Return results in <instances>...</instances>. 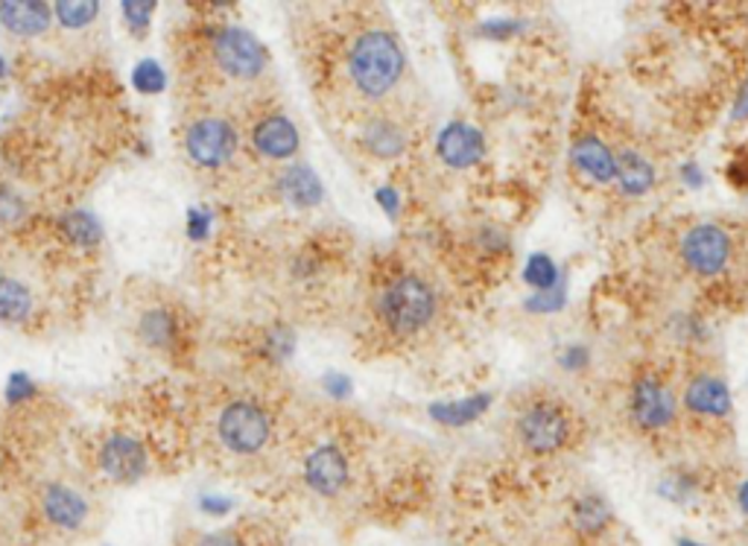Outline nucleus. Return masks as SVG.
<instances>
[{
  "label": "nucleus",
  "instance_id": "obj_1",
  "mask_svg": "<svg viewBox=\"0 0 748 546\" xmlns=\"http://www.w3.org/2000/svg\"><path fill=\"white\" fill-rule=\"evenodd\" d=\"M349 74L363 97H383L398 85L404 74V50L395 35L368 30L349 50Z\"/></svg>",
  "mask_w": 748,
  "mask_h": 546
},
{
  "label": "nucleus",
  "instance_id": "obj_2",
  "mask_svg": "<svg viewBox=\"0 0 748 546\" xmlns=\"http://www.w3.org/2000/svg\"><path fill=\"white\" fill-rule=\"evenodd\" d=\"M377 311L392 334L409 336L430 325L433 313H436V293L422 277L401 275L383 290Z\"/></svg>",
  "mask_w": 748,
  "mask_h": 546
},
{
  "label": "nucleus",
  "instance_id": "obj_3",
  "mask_svg": "<svg viewBox=\"0 0 748 546\" xmlns=\"http://www.w3.org/2000/svg\"><path fill=\"white\" fill-rule=\"evenodd\" d=\"M217 430H220L222 444L231 453L252 456V453L267 448L272 421H269L267 409L261 403H254V400H235V403H228L220 412Z\"/></svg>",
  "mask_w": 748,
  "mask_h": 546
},
{
  "label": "nucleus",
  "instance_id": "obj_4",
  "mask_svg": "<svg viewBox=\"0 0 748 546\" xmlns=\"http://www.w3.org/2000/svg\"><path fill=\"white\" fill-rule=\"evenodd\" d=\"M214 56L217 65L235 80H254L267 67V50L249 30L243 27H220L214 35Z\"/></svg>",
  "mask_w": 748,
  "mask_h": 546
},
{
  "label": "nucleus",
  "instance_id": "obj_5",
  "mask_svg": "<svg viewBox=\"0 0 748 546\" xmlns=\"http://www.w3.org/2000/svg\"><path fill=\"white\" fill-rule=\"evenodd\" d=\"M518 439L529 453H559L570 439V421L555 403H532L518 418Z\"/></svg>",
  "mask_w": 748,
  "mask_h": 546
},
{
  "label": "nucleus",
  "instance_id": "obj_6",
  "mask_svg": "<svg viewBox=\"0 0 748 546\" xmlns=\"http://www.w3.org/2000/svg\"><path fill=\"white\" fill-rule=\"evenodd\" d=\"M187 156L194 158L199 167H222L237 149L235 126L222 117H202L187 126L185 135Z\"/></svg>",
  "mask_w": 748,
  "mask_h": 546
},
{
  "label": "nucleus",
  "instance_id": "obj_7",
  "mask_svg": "<svg viewBox=\"0 0 748 546\" xmlns=\"http://www.w3.org/2000/svg\"><path fill=\"white\" fill-rule=\"evenodd\" d=\"M682 258L687 261L696 275L714 277L725 270V263L731 258V237L719 225H696L684 234L682 240Z\"/></svg>",
  "mask_w": 748,
  "mask_h": 546
},
{
  "label": "nucleus",
  "instance_id": "obj_8",
  "mask_svg": "<svg viewBox=\"0 0 748 546\" xmlns=\"http://www.w3.org/2000/svg\"><path fill=\"white\" fill-rule=\"evenodd\" d=\"M675 416V400L658 377H637L632 389V418L643 430H664Z\"/></svg>",
  "mask_w": 748,
  "mask_h": 546
},
{
  "label": "nucleus",
  "instance_id": "obj_9",
  "mask_svg": "<svg viewBox=\"0 0 748 546\" xmlns=\"http://www.w3.org/2000/svg\"><path fill=\"white\" fill-rule=\"evenodd\" d=\"M100 468L106 471L108 480L135 482L147 471V450L138 439L117 432L100 448Z\"/></svg>",
  "mask_w": 748,
  "mask_h": 546
},
{
  "label": "nucleus",
  "instance_id": "obj_10",
  "mask_svg": "<svg viewBox=\"0 0 748 546\" xmlns=\"http://www.w3.org/2000/svg\"><path fill=\"white\" fill-rule=\"evenodd\" d=\"M304 480L322 497H334L349 482V459L334 444L316 448L304 462Z\"/></svg>",
  "mask_w": 748,
  "mask_h": 546
},
{
  "label": "nucleus",
  "instance_id": "obj_11",
  "mask_svg": "<svg viewBox=\"0 0 748 546\" xmlns=\"http://www.w3.org/2000/svg\"><path fill=\"white\" fill-rule=\"evenodd\" d=\"M436 153H439V158L448 167L465 170V167H474V164L482 161V156H486V140H482L480 129H474L468 123H448L439 132Z\"/></svg>",
  "mask_w": 748,
  "mask_h": 546
},
{
  "label": "nucleus",
  "instance_id": "obj_12",
  "mask_svg": "<svg viewBox=\"0 0 748 546\" xmlns=\"http://www.w3.org/2000/svg\"><path fill=\"white\" fill-rule=\"evenodd\" d=\"M41 508H44V517L59 529H80L89 517V503L82 500V494H76L67 485H59V482L44 489Z\"/></svg>",
  "mask_w": 748,
  "mask_h": 546
},
{
  "label": "nucleus",
  "instance_id": "obj_13",
  "mask_svg": "<svg viewBox=\"0 0 748 546\" xmlns=\"http://www.w3.org/2000/svg\"><path fill=\"white\" fill-rule=\"evenodd\" d=\"M252 144L261 156L281 161L299 149V129L284 115H269L254 126Z\"/></svg>",
  "mask_w": 748,
  "mask_h": 546
},
{
  "label": "nucleus",
  "instance_id": "obj_14",
  "mask_svg": "<svg viewBox=\"0 0 748 546\" xmlns=\"http://www.w3.org/2000/svg\"><path fill=\"white\" fill-rule=\"evenodd\" d=\"M684 403L687 409H693L696 416L705 418H723L731 412V391L728 386L714 375L696 377L687 391H684Z\"/></svg>",
  "mask_w": 748,
  "mask_h": 546
},
{
  "label": "nucleus",
  "instance_id": "obj_15",
  "mask_svg": "<svg viewBox=\"0 0 748 546\" xmlns=\"http://www.w3.org/2000/svg\"><path fill=\"white\" fill-rule=\"evenodd\" d=\"M50 18H53V12L41 0H7V3H0V24L15 35L44 33L50 27Z\"/></svg>",
  "mask_w": 748,
  "mask_h": 546
},
{
  "label": "nucleus",
  "instance_id": "obj_16",
  "mask_svg": "<svg viewBox=\"0 0 748 546\" xmlns=\"http://www.w3.org/2000/svg\"><path fill=\"white\" fill-rule=\"evenodd\" d=\"M570 158L576 164L579 172H585L591 181H611L617 176V158L611 153L600 138L588 135V138H579L570 149Z\"/></svg>",
  "mask_w": 748,
  "mask_h": 546
},
{
  "label": "nucleus",
  "instance_id": "obj_17",
  "mask_svg": "<svg viewBox=\"0 0 748 546\" xmlns=\"http://www.w3.org/2000/svg\"><path fill=\"white\" fill-rule=\"evenodd\" d=\"M281 193L295 204V208H313V204L322 202V181L310 167L304 164H293L287 167L281 181H278Z\"/></svg>",
  "mask_w": 748,
  "mask_h": 546
},
{
  "label": "nucleus",
  "instance_id": "obj_18",
  "mask_svg": "<svg viewBox=\"0 0 748 546\" xmlns=\"http://www.w3.org/2000/svg\"><path fill=\"white\" fill-rule=\"evenodd\" d=\"M363 147L377 158H398L407 149V135H404L398 123L377 117L363 132Z\"/></svg>",
  "mask_w": 748,
  "mask_h": 546
},
{
  "label": "nucleus",
  "instance_id": "obj_19",
  "mask_svg": "<svg viewBox=\"0 0 748 546\" xmlns=\"http://www.w3.org/2000/svg\"><path fill=\"white\" fill-rule=\"evenodd\" d=\"M617 181L626 196H643L655 188V167L637 153H620L617 158Z\"/></svg>",
  "mask_w": 748,
  "mask_h": 546
},
{
  "label": "nucleus",
  "instance_id": "obj_20",
  "mask_svg": "<svg viewBox=\"0 0 748 546\" xmlns=\"http://www.w3.org/2000/svg\"><path fill=\"white\" fill-rule=\"evenodd\" d=\"M488 403H491L488 395H474V398L463 400H441V403H433L430 407V418H436L445 427H465L471 424L474 418H480L488 409Z\"/></svg>",
  "mask_w": 748,
  "mask_h": 546
},
{
  "label": "nucleus",
  "instance_id": "obj_21",
  "mask_svg": "<svg viewBox=\"0 0 748 546\" xmlns=\"http://www.w3.org/2000/svg\"><path fill=\"white\" fill-rule=\"evenodd\" d=\"M33 313V295L15 277H0V322L21 325Z\"/></svg>",
  "mask_w": 748,
  "mask_h": 546
},
{
  "label": "nucleus",
  "instance_id": "obj_22",
  "mask_svg": "<svg viewBox=\"0 0 748 546\" xmlns=\"http://www.w3.org/2000/svg\"><path fill=\"white\" fill-rule=\"evenodd\" d=\"M573 523H576V529L585 532V535H600V532L611 523L609 503H605L600 494H588V497L576 500V506H573Z\"/></svg>",
  "mask_w": 748,
  "mask_h": 546
},
{
  "label": "nucleus",
  "instance_id": "obj_23",
  "mask_svg": "<svg viewBox=\"0 0 748 546\" xmlns=\"http://www.w3.org/2000/svg\"><path fill=\"white\" fill-rule=\"evenodd\" d=\"M176 334H179L176 318H173L170 311H164V307L144 313V318H141V336H144L153 348H170V345L176 343Z\"/></svg>",
  "mask_w": 748,
  "mask_h": 546
},
{
  "label": "nucleus",
  "instance_id": "obj_24",
  "mask_svg": "<svg viewBox=\"0 0 748 546\" xmlns=\"http://www.w3.org/2000/svg\"><path fill=\"white\" fill-rule=\"evenodd\" d=\"M59 229L62 234L71 240L74 245H97L100 237H103V225L97 222V217H91L89 211H71L59 220Z\"/></svg>",
  "mask_w": 748,
  "mask_h": 546
},
{
  "label": "nucleus",
  "instance_id": "obj_25",
  "mask_svg": "<svg viewBox=\"0 0 748 546\" xmlns=\"http://www.w3.org/2000/svg\"><path fill=\"white\" fill-rule=\"evenodd\" d=\"M523 281H527L536 293H547V290H553V286L561 284L559 266L550 254H529L527 266H523Z\"/></svg>",
  "mask_w": 748,
  "mask_h": 546
},
{
  "label": "nucleus",
  "instance_id": "obj_26",
  "mask_svg": "<svg viewBox=\"0 0 748 546\" xmlns=\"http://www.w3.org/2000/svg\"><path fill=\"white\" fill-rule=\"evenodd\" d=\"M97 15L100 3H91V0H65V3H56V18L67 30H82V27H89Z\"/></svg>",
  "mask_w": 748,
  "mask_h": 546
},
{
  "label": "nucleus",
  "instance_id": "obj_27",
  "mask_svg": "<svg viewBox=\"0 0 748 546\" xmlns=\"http://www.w3.org/2000/svg\"><path fill=\"white\" fill-rule=\"evenodd\" d=\"M132 85L141 91V94H162L167 88V74H164V67L153 59H144L135 65L132 71Z\"/></svg>",
  "mask_w": 748,
  "mask_h": 546
},
{
  "label": "nucleus",
  "instance_id": "obj_28",
  "mask_svg": "<svg viewBox=\"0 0 748 546\" xmlns=\"http://www.w3.org/2000/svg\"><path fill=\"white\" fill-rule=\"evenodd\" d=\"M153 12H155L153 0H126V3H123V15H126V21H129V27L135 33H144V30H147Z\"/></svg>",
  "mask_w": 748,
  "mask_h": 546
},
{
  "label": "nucleus",
  "instance_id": "obj_29",
  "mask_svg": "<svg viewBox=\"0 0 748 546\" xmlns=\"http://www.w3.org/2000/svg\"><path fill=\"white\" fill-rule=\"evenodd\" d=\"M568 302V295H564V286H553V290H547V293H536L527 302V311L532 313H555L564 307Z\"/></svg>",
  "mask_w": 748,
  "mask_h": 546
},
{
  "label": "nucleus",
  "instance_id": "obj_30",
  "mask_svg": "<svg viewBox=\"0 0 748 546\" xmlns=\"http://www.w3.org/2000/svg\"><path fill=\"white\" fill-rule=\"evenodd\" d=\"M690 491H693L690 476H682V473H675V476H669V480L661 482V497L675 500V503H684V500H690Z\"/></svg>",
  "mask_w": 748,
  "mask_h": 546
},
{
  "label": "nucleus",
  "instance_id": "obj_31",
  "mask_svg": "<svg viewBox=\"0 0 748 546\" xmlns=\"http://www.w3.org/2000/svg\"><path fill=\"white\" fill-rule=\"evenodd\" d=\"M295 348V336L287 330V327H276V330H269V339H267V351L272 354V357H290Z\"/></svg>",
  "mask_w": 748,
  "mask_h": 546
},
{
  "label": "nucleus",
  "instance_id": "obj_32",
  "mask_svg": "<svg viewBox=\"0 0 748 546\" xmlns=\"http://www.w3.org/2000/svg\"><path fill=\"white\" fill-rule=\"evenodd\" d=\"M728 181H731V188L748 190V147H742L728 164Z\"/></svg>",
  "mask_w": 748,
  "mask_h": 546
},
{
  "label": "nucleus",
  "instance_id": "obj_33",
  "mask_svg": "<svg viewBox=\"0 0 748 546\" xmlns=\"http://www.w3.org/2000/svg\"><path fill=\"white\" fill-rule=\"evenodd\" d=\"M33 395H35V386H33V380H30V377L21 375V371L9 377V386H7L9 403H21V400H30Z\"/></svg>",
  "mask_w": 748,
  "mask_h": 546
},
{
  "label": "nucleus",
  "instance_id": "obj_34",
  "mask_svg": "<svg viewBox=\"0 0 748 546\" xmlns=\"http://www.w3.org/2000/svg\"><path fill=\"white\" fill-rule=\"evenodd\" d=\"M523 24L521 21H486V24L480 27V33L486 35V39H509V35L521 33Z\"/></svg>",
  "mask_w": 748,
  "mask_h": 546
},
{
  "label": "nucleus",
  "instance_id": "obj_35",
  "mask_svg": "<svg viewBox=\"0 0 748 546\" xmlns=\"http://www.w3.org/2000/svg\"><path fill=\"white\" fill-rule=\"evenodd\" d=\"M208 231H211V213L199 211V208L187 211V237H194V240H205Z\"/></svg>",
  "mask_w": 748,
  "mask_h": 546
},
{
  "label": "nucleus",
  "instance_id": "obj_36",
  "mask_svg": "<svg viewBox=\"0 0 748 546\" xmlns=\"http://www.w3.org/2000/svg\"><path fill=\"white\" fill-rule=\"evenodd\" d=\"M24 213V202L9 188H0V220L12 222Z\"/></svg>",
  "mask_w": 748,
  "mask_h": 546
},
{
  "label": "nucleus",
  "instance_id": "obj_37",
  "mask_svg": "<svg viewBox=\"0 0 748 546\" xmlns=\"http://www.w3.org/2000/svg\"><path fill=\"white\" fill-rule=\"evenodd\" d=\"M325 391L334 400H345L351 398L354 386H351V380L345 375H325Z\"/></svg>",
  "mask_w": 748,
  "mask_h": 546
},
{
  "label": "nucleus",
  "instance_id": "obj_38",
  "mask_svg": "<svg viewBox=\"0 0 748 546\" xmlns=\"http://www.w3.org/2000/svg\"><path fill=\"white\" fill-rule=\"evenodd\" d=\"M559 359L568 371H579V368L588 366V348H582V345H570V348H564V354H561Z\"/></svg>",
  "mask_w": 748,
  "mask_h": 546
},
{
  "label": "nucleus",
  "instance_id": "obj_39",
  "mask_svg": "<svg viewBox=\"0 0 748 546\" xmlns=\"http://www.w3.org/2000/svg\"><path fill=\"white\" fill-rule=\"evenodd\" d=\"M199 508H202L205 514H211V517H222L226 512H231V500L220 497V494H205V497L199 500Z\"/></svg>",
  "mask_w": 748,
  "mask_h": 546
},
{
  "label": "nucleus",
  "instance_id": "obj_40",
  "mask_svg": "<svg viewBox=\"0 0 748 546\" xmlns=\"http://www.w3.org/2000/svg\"><path fill=\"white\" fill-rule=\"evenodd\" d=\"M682 181L690 190H699L702 185H705V176H702L699 164H684V167H682Z\"/></svg>",
  "mask_w": 748,
  "mask_h": 546
},
{
  "label": "nucleus",
  "instance_id": "obj_41",
  "mask_svg": "<svg viewBox=\"0 0 748 546\" xmlns=\"http://www.w3.org/2000/svg\"><path fill=\"white\" fill-rule=\"evenodd\" d=\"M377 204H381L383 211L389 213V217H395V213H398V208H401L398 193H395L392 188H381V190H377Z\"/></svg>",
  "mask_w": 748,
  "mask_h": 546
},
{
  "label": "nucleus",
  "instance_id": "obj_42",
  "mask_svg": "<svg viewBox=\"0 0 748 546\" xmlns=\"http://www.w3.org/2000/svg\"><path fill=\"white\" fill-rule=\"evenodd\" d=\"M734 120H748V80L742 82L740 94H737V103H734Z\"/></svg>",
  "mask_w": 748,
  "mask_h": 546
},
{
  "label": "nucleus",
  "instance_id": "obj_43",
  "mask_svg": "<svg viewBox=\"0 0 748 546\" xmlns=\"http://www.w3.org/2000/svg\"><path fill=\"white\" fill-rule=\"evenodd\" d=\"M196 546H243V544H240L235 535H205Z\"/></svg>",
  "mask_w": 748,
  "mask_h": 546
},
{
  "label": "nucleus",
  "instance_id": "obj_44",
  "mask_svg": "<svg viewBox=\"0 0 748 546\" xmlns=\"http://www.w3.org/2000/svg\"><path fill=\"white\" fill-rule=\"evenodd\" d=\"M737 500H740V508L748 514V482H742L740 491H737Z\"/></svg>",
  "mask_w": 748,
  "mask_h": 546
},
{
  "label": "nucleus",
  "instance_id": "obj_45",
  "mask_svg": "<svg viewBox=\"0 0 748 546\" xmlns=\"http://www.w3.org/2000/svg\"><path fill=\"white\" fill-rule=\"evenodd\" d=\"M7 74V62H3V56H0V76Z\"/></svg>",
  "mask_w": 748,
  "mask_h": 546
},
{
  "label": "nucleus",
  "instance_id": "obj_46",
  "mask_svg": "<svg viewBox=\"0 0 748 546\" xmlns=\"http://www.w3.org/2000/svg\"><path fill=\"white\" fill-rule=\"evenodd\" d=\"M678 546H702V544H693V540H678Z\"/></svg>",
  "mask_w": 748,
  "mask_h": 546
}]
</instances>
